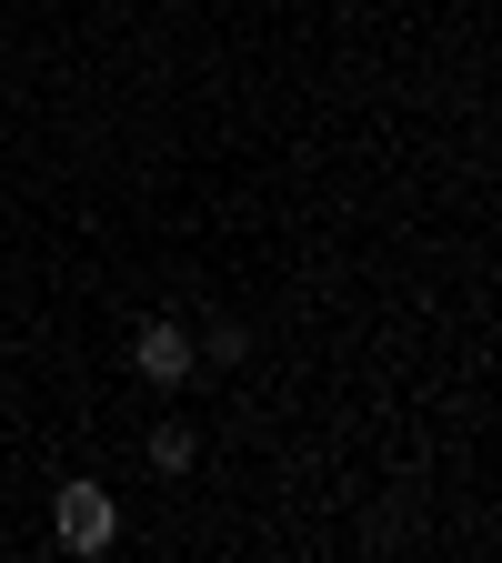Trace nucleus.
Segmentation results:
<instances>
[{
  "instance_id": "f257e3e1",
  "label": "nucleus",
  "mask_w": 502,
  "mask_h": 563,
  "mask_svg": "<svg viewBox=\"0 0 502 563\" xmlns=\"http://www.w3.org/2000/svg\"><path fill=\"white\" fill-rule=\"evenodd\" d=\"M51 523H60V543H70V553H111L121 504H111L101 483H60V514H51Z\"/></svg>"
},
{
  "instance_id": "f03ea898",
  "label": "nucleus",
  "mask_w": 502,
  "mask_h": 563,
  "mask_svg": "<svg viewBox=\"0 0 502 563\" xmlns=\"http://www.w3.org/2000/svg\"><path fill=\"white\" fill-rule=\"evenodd\" d=\"M131 363H141V383H181V373H191V332H181V322H141Z\"/></svg>"
},
{
  "instance_id": "7ed1b4c3",
  "label": "nucleus",
  "mask_w": 502,
  "mask_h": 563,
  "mask_svg": "<svg viewBox=\"0 0 502 563\" xmlns=\"http://www.w3.org/2000/svg\"><path fill=\"white\" fill-rule=\"evenodd\" d=\"M191 422H161V433H152V473H191Z\"/></svg>"
}]
</instances>
